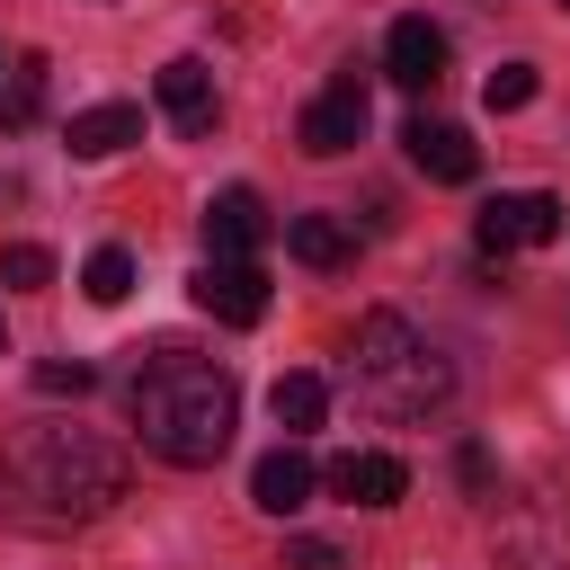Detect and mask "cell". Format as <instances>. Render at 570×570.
<instances>
[{"mask_svg":"<svg viewBox=\"0 0 570 570\" xmlns=\"http://www.w3.org/2000/svg\"><path fill=\"white\" fill-rule=\"evenodd\" d=\"M125 401H134V436L178 472H205L232 445V419H240V383L214 356H187V347H151L134 365Z\"/></svg>","mask_w":570,"mask_h":570,"instance_id":"obj_1","label":"cell"},{"mask_svg":"<svg viewBox=\"0 0 570 570\" xmlns=\"http://www.w3.org/2000/svg\"><path fill=\"white\" fill-rule=\"evenodd\" d=\"M125 481H134L125 445H107L89 428H27L0 454V490L27 525H89L125 499Z\"/></svg>","mask_w":570,"mask_h":570,"instance_id":"obj_2","label":"cell"},{"mask_svg":"<svg viewBox=\"0 0 570 570\" xmlns=\"http://www.w3.org/2000/svg\"><path fill=\"white\" fill-rule=\"evenodd\" d=\"M347 374H356V401L374 419H428L454 401V365L401 321V312H365L356 338H347Z\"/></svg>","mask_w":570,"mask_h":570,"instance_id":"obj_3","label":"cell"},{"mask_svg":"<svg viewBox=\"0 0 570 570\" xmlns=\"http://www.w3.org/2000/svg\"><path fill=\"white\" fill-rule=\"evenodd\" d=\"M490 570H570V490L543 481L490 517Z\"/></svg>","mask_w":570,"mask_h":570,"instance_id":"obj_4","label":"cell"},{"mask_svg":"<svg viewBox=\"0 0 570 570\" xmlns=\"http://www.w3.org/2000/svg\"><path fill=\"white\" fill-rule=\"evenodd\" d=\"M472 240H481V258H508V249H552V240H561V196H543V187L490 196V205L472 214Z\"/></svg>","mask_w":570,"mask_h":570,"instance_id":"obj_5","label":"cell"},{"mask_svg":"<svg viewBox=\"0 0 570 570\" xmlns=\"http://www.w3.org/2000/svg\"><path fill=\"white\" fill-rule=\"evenodd\" d=\"M187 294H196V312H214L223 330H258V321H267V267H258V258H205V267L187 276Z\"/></svg>","mask_w":570,"mask_h":570,"instance_id":"obj_6","label":"cell"},{"mask_svg":"<svg viewBox=\"0 0 570 570\" xmlns=\"http://www.w3.org/2000/svg\"><path fill=\"white\" fill-rule=\"evenodd\" d=\"M294 142H303L312 160H338V151H356V142H365V71H338V80H330V89L303 107Z\"/></svg>","mask_w":570,"mask_h":570,"instance_id":"obj_7","label":"cell"},{"mask_svg":"<svg viewBox=\"0 0 570 570\" xmlns=\"http://www.w3.org/2000/svg\"><path fill=\"white\" fill-rule=\"evenodd\" d=\"M401 151H410V169L436 178V187H472V169H481L472 134L445 125V116H410V125H401Z\"/></svg>","mask_w":570,"mask_h":570,"instance_id":"obj_8","label":"cell"},{"mask_svg":"<svg viewBox=\"0 0 570 570\" xmlns=\"http://www.w3.org/2000/svg\"><path fill=\"white\" fill-rule=\"evenodd\" d=\"M321 481H330L347 508H392V499H410V463H401V454H383V445H347Z\"/></svg>","mask_w":570,"mask_h":570,"instance_id":"obj_9","label":"cell"},{"mask_svg":"<svg viewBox=\"0 0 570 570\" xmlns=\"http://www.w3.org/2000/svg\"><path fill=\"white\" fill-rule=\"evenodd\" d=\"M383 80H392V89H436V80H445V27H436V18H392V36H383Z\"/></svg>","mask_w":570,"mask_h":570,"instance_id":"obj_10","label":"cell"},{"mask_svg":"<svg viewBox=\"0 0 570 570\" xmlns=\"http://www.w3.org/2000/svg\"><path fill=\"white\" fill-rule=\"evenodd\" d=\"M267 205H258V187H223L214 205H205V258H258L267 249Z\"/></svg>","mask_w":570,"mask_h":570,"instance_id":"obj_11","label":"cell"},{"mask_svg":"<svg viewBox=\"0 0 570 570\" xmlns=\"http://www.w3.org/2000/svg\"><path fill=\"white\" fill-rule=\"evenodd\" d=\"M160 116H169L178 134H214V116H223V98H214V71H205L196 53H178V62H160Z\"/></svg>","mask_w":570,"mask_h":570,"instance_id":"obj_12","label":"cell"},{"mask_svg":"<svg viewBox=\"0 0 570 570\" xmlns=\"http://www.w3.org/2000/svg\"><path fill=\"white\" fill-rule=\"evenodd\" d=\"M312 481H321V472H312V454H303V445H276V454H258V463H249V499H258L267 517H294V508L312 499Z\"/></svg>","mask_w":570,"mask_h":570,"instance_id":"obj_13","label":"cell"},{"mask_svg":"<svg viewBox=\"0 0 570 570\" xmlns=\"http://www.w3.org/2000/svg\"><path fill=\"white\" fill-rule=\"evenodd\" d=\"M125 142H142V107L98 98V107L71 116V151H80V160H107V151H125Z\"/></svg>","mask_w":570,"mask_h":570,"instance_id":"obj_14","label":"cell"},{"mask_svg":"<svg viewBox=\"0 0 570 570\" xmlns=\"http://www.w3.org/2000/svg\"><path fill=\"white\" fill-rule=\"evenodd\" d=\"M285 249H294L303 267H321V276H330V267H347V258H356V232H347L338 214H294V223H285Z\"/></svg>","mask_w":570,"mask_h":570,"instance_id":"obj_15","label":"cell"},{"mask_svg":"<svg viewBox=\"0 0 570 570\" xmlns=\"http://www.w3.org/2000/svg\"><path fill=\"white\" fill-rule=\"evenodd\" d=\"M267 410H276V428H285V436H303V428H321V410H330V383H321V374H276Z\"/></svg>","mask_w":570,"mask_h":570,"instance_id":"obj_16","label":"cell"},{"mask_svg":"<svg viewBox=\"0 0 570 570\" xmlns=\"http://www.w3.org/2000/svg\"><path fill=\"white\" fill-rule=\"evenodd\" d=\"M80 294H89V303H125V294H134V258H125L116 240H107V249H89V267H80Z\"/></svg>","mask_w":570,"mask_h":570,"instance_id":"obj_17","label":"cell"},{"mask_svg":"<svg viewBox=\"0 0 570 570\" xmlns=\"http://www.w3.org/2000/svg\"><path fill=\"white\" fill-rule=\"evenodd\" d=\"M534 62H499L490 80H481V98H490V116H517V107H534Z\"/></svg>","mask_w":570,"mask_h":570,"instance_id":"obj_18","label":"cell"},{"mask_svg":"<svg viewBox=\"0 0 570 570\" xmlns=\"http://www.w3.org/2000/svg\"><path fill=\"white\" fill-rule=\"evenodd\" d=\"M36 107H45V62L27 53V62L9 71V98H0V125L18 134V125H36Z\"/></svg>","mask_w":570,"mask_h":570,"instance_id":"obj_19","label":"cell"},{"mask_svg":"<svg viewBox=\"0 0 570 570\" xmlns=\"http://www.w3.org/2000/svg\"><path fill=\"white\" fill-rule=\"evenodd\" d=\"M0 285H18V294L53 285V249H36V240H9V249H0Z\"/></svg>","mask_w":570,"mask_h":570,"instance_id":"obj_20","label":"cell"},{"mask_svg":"<svg viewBox=\"0 0 570 570\" xmlns=\"http://www.w3.org/2000/svg\"><path fill=\"white\" fill-rule=\"evenodd\" d=\"M89 383H98V365H80V356H45V365H36V392H53V401H62V392L80 401Z\"/></svg>","mask_w":570,"mask_h":570,"instance_id":"obj_21","label":"cell"},{"mask_svg":"<svg viewBox=\"0 0 570 570\" xmlns=\"http://www.w3.org/2000/svg\"><path fill=\"white\" fill-rule=\"evenodd\" d=\"M276 570H347V552L330 534H285V561Z\"/></svg>","mask_w":570,"mask_h":570,"instance_id":"obj_22","label":"cell"},{"mask_svg":"<svg viewBox=\"0 0 570 570\" xmlns=\"http://www.w3.org/2000/svg\"><path fill=\"white\" fill-rule=\"evenodd\" d=\"M454 481H463L472 499H499V463H490V445H463V454H454Z\"/></svg>","mask_w":570,"mask_h":570,"instance_id":"obj_23","label":"cell"},{"mask_svg":"<svg viewBox=\"0 0 570 570\" xmlns=\"http://www.w3.org/2000/svg\"><path fill=\"white\" fill-rule=\"evenodd\" d=\"M0 356H9V321H0Z\"/></svg>","mask_w":570,"mask_h":570,"instance_id":"obj_24","label":"cell"},{"mask_svg":"<svg viewBox=\"0 0 570 570\" xmlns=\"http://www.w3.org/2000/svg\"><path fill=\"white\" fill-rule=\"evenodd\" d=\"M552 9H570V0H552Z\"/></svg>","mask_w":570,"mask_h":570,"instance_id":"obj_25","label":"cell"}]
</instances>
